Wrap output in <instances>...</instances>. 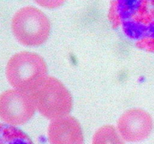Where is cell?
Here are the masks:
<instances>
[{
  "instance_id": "9",
  "label": "cell",
  "mask_w": 154,
  "mask_h": 144,
  "mask_svg": "<svg viewBox=\"0 0 154 144\" xmlns=\"http://www.w3.org/2000/svg\"><path fill=\"white\" fill-rule=\"evenodd\" d=\"M93 144H125L118 130L111 124L99 128L93 137Z\"/></svg>"
},
{
  "instance_id": "1",
  "label": "cell",
  "mask_w": 154,
  "mask_h": 144,
  "mask_svg": "<svg viewBox=\"0 0 154 144\" xmlns=\"http://www.w3.org/2000/svg\"><path fill=\"white\" fill-rule=\"evenodd\" d=\"M108 17L139 49L154 52V0L113 1Z\"/></svg>"
},
{
  "instance_id": "7",
  "label": "cell",
  "mask_w": 154,
  "mask_h": 144,
  "mask_svg": "<svg viewBox=\"0 0 154 144\" xmlns=\"http://www.w3.org/2000/svg\"><path fill=\"white\" fill-rule=\"evenodd\" d=\"M50 144H84L82 128L73 116H67L51 120L48 126Z\"/></svg>"
},
{
  "instance_id": "4",
  "label": "cell",
  "mask_w": 154,
  "mask_h": 144,
  "mask_svg": "<svg viewBox=\"0 0 154 144\" xmlns=\"http://www.w3.org/2000/svg\"><path fill=\"white\" fill-rule=\"evenodd\" d=\"M51 22L44 12L32 6L18 10L11 20V29L17 40L26 46H40L51 33Z\"/></svg>"
},
{
  "instance_id": "2",
  "label": "cell",
  "mask_w": 154,
  "mask_h": 144,
  "mask_svg": "<svg viewBox=\"0 0 154 144\" xmlns=\"http://www.w3.org/2000/svg\"><path fill=\"white\" fill-rule=\"evenodd\" d=\"M9 83L20 91L30 94L48 76L45 59L38 53L22 51L12 56L6 65Z\"/></svg>"
},
{
  "instance_id": "6",
  "label": "cell",
  "mask_w": 154,
  "mask_h": 144,
  "mask_svg": "<svg viewBox=\"0 0 154 144\" xmlns=\"http://www.w3.org/2000/svg\"><path fill=\"white\" fill-rule=\"evenodd\" d=\"M153 128L151 116L139 108H132L123 112L117 124L119 134L126 142H140L147 139Z\"/></svg>"
},
{
  "instance_id": "3",
  "label": "cell",
  "mask_w": 154,
  "mask_h": 144,
  "mask_svg": "<svg viewBox=\"0 0 154 144\" xmlns=\"http://www.w3.org/2000/svg\"><path fill=\"white\" fill-rule=\"evenodd\" d=\"M29 94L36 110L48 119L67 116L72 110V94L61 81L54 76H47Z\"/></svg>"
},
{
  "instance_id": "5",
  "label": "cell",
  "mask_w": 154,
  "mask_h": 144,
  "mask_svg": "<svg viewBox=\"0 0 154 144\" xmlns=\"http://www.w3.org/2000/svg\"><path fill=\"white\" fill-rule=\"evenodd\" d=\"M36 108L28 93L8 89L0 94V118L7 124L17 126L29 121Z\"/></svg>"
},
{
  "instance_id": "10",
  "label": "cell",
  "mask_w": 154,
  "mask_h": 144,
  "mask_svg": "<svg viewBox=\"0 0 154 144\" xmlns=\"http://www.w3.org/2000/svg\"><path fill=\"white\" fill-rule=\"evenodd\" d=\"M38 4H41L43 7L46 8H56L59 7L64 3V2L61 1H40L37 2Z\"/></svg>"
},
{
  "instance_id": "8",
  "label": "cell",
  "mask_w": 154,
  "mask_h": 144,
  "mask_svg": "<svg viewBox=\"0 0 154 144\" xmlns=\"http://www.w3.org/2000/svg\"><path fill=\"white\" fill-rule=\"evenodd\" d=\"M0 144H33V142L20 129L0 123Z\"/></svg>"
}]
</instances>
